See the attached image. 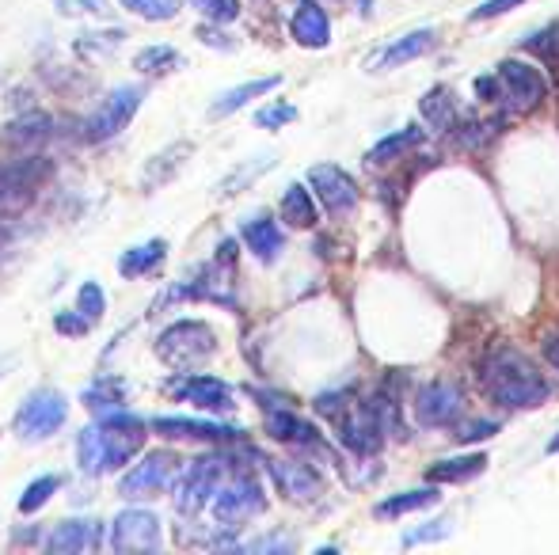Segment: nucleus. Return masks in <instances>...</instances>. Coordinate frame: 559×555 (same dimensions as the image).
<instances>
[{
    "mask_svg": "<svg viewBox=\"0 0 559 555\" xmlns=\"http://www.w3.org/2000/svg\"><path fill=\"white\" fill-rule=\"evenodd\" d=\"M244 244H248L263 263H274L278 251H282V229H278L270 217H251V221H244Z\"/></svg>",
    "mask_w": 559,
    "mask_h": 555,
    "instance_id": "obj_21",
    "label": "nucleus"
},
{
    "mask_svg": "<svg viewBox=\"0 0 559 555\" xmlns=\"http://www.w3.org/2000/svg\"><path fill=\"white\" fill-rule=\"evenodd\" d=\"M442 536H449V521H438V529L430 525V529H419V533H407L404 544L411 548V544H423V540H442Z\"/></svg>",
    "mask_w": 559,
    "mask_h": 555,
    "instance_id": "obj_40",
    "label": "nucleus"
},
{
    "mask_svg": "<svg viewBox=\"0 0 559 555\" xmlns=\"http://www.w3.org/2000/svg\"><path fill=\"white\" fill-rule=\"evenodd\" d=\"M179 476V457L175 453H145L134 468L122 476L118 483V495L137 502V498H153L160 491H168Z\"/></svg>",
    "mask_w": 559,
    "mask_h": 555,
    "instance_id": "obj_4",
    "label": "nucleus"
},
{
    "mask_svg": "<svg viewBox=\"0 0 559 555\" xmlns=\"http://www.w3.org/2000/svg\"><path fill=\"white\" fill-rule=\"evenodd\" d=\"M480 384L483 392L495 403L521 411V407H540L548 400V381L537 373V365L529 362L514 346H495L480 362Z\"/></svg>",
    "mask_w": 559,
    "mask_h": 555,
    "instance_id": "obj_2",
    "label": "nucleus"
},
{
    "mask_svg": "<svg viewBox=\"0 0 559 555\" xmlns=\"http://www.w3.org/2000/svg\"><path fill=\"white\" fill-rule=\"evenodd\" d=\"M540 346H544V358H548V362H552V365L559 369V327H556V331H548V335H544V343H540Z\"/></svg>",
    "mask_w": 559,
    "mask_h": 555,
    "instance_id": "obj_41",
    "label": "nucleus"
},
{
    "mask_svg": "<svg viewBox=\"0 0 559 555\" xmlns=\"http://www.w3.org/2000/svg\"><path fill=\"white\" fill-rule=\"evenodd\" d=\"M137 107H141V88H115L92 115L84 118L80 134H84V141H107V137L122 134L130 126V118L137 115Z\"/></svg>",
    "mask_w": 559,
    "mask_h": 555,
    "instance_id": "obj_6",
    "label": "nucleus"
},
{
    "mask_svg": "<svg viewBox=\"0 0 559 555\" xmlns=\"http://www.w3.org/2000/svg\"><path fill=\"white\" fill-rule=\"evenodd\" d=\"M419 111H423L426 126L430 130H449L453 122H457V103H453V96H449V88H434V92H426L423 103H419Z\"/></svg>",
    "mask_w": 559,
    "mask_h": 555,
    "instance_id": "obj_25",
    "label": "nucleus"
},
{
    "mask_svg": "<svg viewBox=\"0 0 559 555\" xmlns=\"http://www.w3.org/2000/svg\"><path fill=\"white\" fill-rule=\"evenodd\" d=\"M270 476L278 483L282 495L297 498V502H309L324 491V479L312 472L309 464H297V460H267Z\"/></svg>",
    "mask_w": 559,
    "mask_h": 555,
    "instance_id": "obj_15",
    "label": "nucleus"
},
{
    "mask_svg": "<svg viewBox=\"0 0 559 555\" xmlns=\"http://www.w3.org/2000/svg\"><path fill=\"white\" fill-rule=\"evenodd\" d=\"M65 415H69L65 396L54 392V388H42L16 411V434L23 441H46L54 430L65 426Z\"/></svg>",
    "mask_w": 559,
    "mask_h": 555,
    "instance_id": "obj_5",
    "label": "nucleus"
},
{
    "mask_svg": "<svg viewBox=\"0 0 559 555\" xmlns=\"http://www.w3.org/2000/svg\"><path fill=\"white\" fill-rule=\"evenodd\" d=\"M122 8L141 20H172L179 12V0H122Z\"/></svg>",
    "mask_w": 559,
    "mask_h": 555,
    "instance_id": "obj_34",
    "label": "nucleus"
},
{
    "mask_svg": "<svg viewBox=\"0 0 559 555\" xmlns=\"http://www.w3.org/2000/svg\"><path fill=\"white\" fill-rule=\"evenodd\" d=\"M88 327H92L88 316H80V320H73V316H58V331H88Z\"/></svg>",
    "mask_w": 559,
    "mask_h": 555,
    "instance_id": "obj_42",
    "label": "nucleus"
},
{
    "mask_svg": "<svg viewBox=\"0 0 559 555\" xmlns=\"http://www.w3.org/2000/svg\"><path fill=\"white\" fill-rule=\"evenodd\" d=\"M111 548L115 552H153L160 548V521L149 510H122L111 521Z\"/></svg>",
    "mask_w": 559,
    "mask_h": 555,
    "instance_id": "obj_12",
    "label": "nucleus"
},
{
    "mask_svg": "<svg viewBox=\"0 0 559 555\" xmlns=\"http://www.w3.org/2000/svg\"><path fill=\"white\" fill-rule=\"evenodd\" d=\"M290 31H293V39L301 42V46H312V50H324V46L331 42L328 12H324V8L316 4V0H301V4L293 8Z\"/></svg>",
    "mask_w": 559,
    "mask_h": 555,
    "instance_id": "obj_17",
    "label": "nucleus"
},
{
    "mask_svg": "<svg viewBox=\"0 0 559 555\" xmlns=\"http://www.w3.org/2000/svg\"><path fill=\"white\" fill-rule=\"evenodd\" d=\"M99 544V525L96 521H61L58 529L50 533L46 540V548L50 552H88V548H96Z\"/></svg>",
    "mask_w": 559,
    "mask_h": 555,
    "instance_id": "obj_18",
    "label": "nucleus"
},
{
    "mask_svg": "<svg viewBox=\"0 0 559 555\" xmlns=\"http://www.w3.org/2000/svg\"><path fill=\"white\" fill-rule=\"evenodd\" d=\"M172 392H179L187 403L194 407H202V411H232L236 407V396H232V388L225 381H217V377H187V381H172L168 384Z\"/></svg>",
    "mask_w": 559,
    "mask_h": 555,
    "instance_id": "obj_14",
    "label": "nucleus"
},
{
    "mask_svg": "<svg viewBox=\"0 0 559 555\" xmlns=\"http://www.w3.org/2000/svg\"><path fill=\"white\" fill-rule=\"evenodd\" d=\"M122 396H126L122 381H115V377H103V381H96L88 392H84V403H88V407H96V411H103V407H118Z\"/></svg>",
    "mask_w": 559,
    "mask_h": 555,
    "instance_id": "obj_32",
    "label": "nucleus"
},
{
    "mask_svg": "<svg viewBox=\"0 0 559 555\" xmlns=\"http://www.w3.org/2000/svg\"><path fill=\"white\" fill-rule=\"evenodd\" d=\"M61 487V476H42V479H35L27 491H23V498H20V510L23 514H35V510H42L46 502H50V495L58 491Z\"/></svg>",
    "mask_w": 559,
    "mask_h": 555,
    "instance_id": "obj_33",
    "label": "nucleus"
},
{
    "mask_svg": "<svg viewBox=\"0 0 559 555\" xmlns=\"http://www.w3.org/2000/svg\"><path fill=\"white\" fill-rule=\"evenodd\" d=\"M267 434L274 441H290V445H316V441H320L316 426L305 419H297V415L286 411V407L267 411Z\"/></svg>",
    "mask_w": 559,
    "mask_h": 555,
    "instance_id": "obj_20",
    "label": "nucleus"
},
{
    "mask_svg": "<svg viewBox=\"0 0 559 555\" xmlns=\"http://www.w3.org/2000/svg\"><path fill=\"white\" fill-rule=\"evenodd\" d=\"M80 316H88L92 324L103 316V289H99L96 282H84V286H80Z\"/></svg>",
    "mask_w": 559,
    "mask_h": 555,
    "instance_id": "obj_37",
    "label": "nucleus"
},
{
    "mask_svg": "<svg viewBox=\"0 0 559 555\" xmlns=\"http://www.w3.org/2000/svg\"><path fill=\"white\" fill-rule=\"evenodd\" d=\"M464 411V392L453 381H430L415 396V419L423 426H453Z\"/></svg>",
    "mask_w": 559,
    "mask_h": 555,
    "instance_id": "obj_10",
    "label": "nucleus"
},
{
    "mask_svg": "<svg viewBox=\"0 0 559 555\" xmlns=\"http://www.w3.org/2000/svg\"><path fill=\"white\" fill-rule=\"evenodd\" d=\"M335 422H339V441L347 445L350 453H358V457H373L388 434L381 415H377V407L369 400L358 403L354 411H343Z\"/></svg>",
    "mask_w": 559,
    "mask_h": 555,
    "instance_id": "obj_9",
    "label": "nucleus"
},
{
    "mask_svg": "<svg viewBox=\"0 0 559 555\" xmlns=\"http://www.w3.org/2000/svg\"><path fill=\"white\" fill-rule=\"evenodd\" d=\"M263 506H267L263 487H259V479L248 476V472H240L236 479H229V483L217 487V495H213V517H217L221 525H240V521H248V517L263 514Z\"/></svg>",
    "mask_w": 559,
    "mask_h": 555,
    "instance_id": "obj_7",
    "label": "nucleus"
},
{
    "mask_svg": "<svg viewBox=\"0 0 559 555\" xmlns=\"http://www.w3.org/2000/svg\"><path fill=\"white\" fill-rule=\"evenodd\" d=\"M434 502H438V491H434V487H423V491H407V495L385 498V502L377 506V514L400 517V514H411V510H426V506H434Z\"/></svg>",
    "mask_w": 559,
    "mask_h": 555,
    "instance_id": "obj_28",
    "label": "nucleus"
},
{
    "mask_svg": "<svg viewBox=\"0 0 559 555\" xmlns=\"http://www.w3.org/2000/svg\"><path fill=\"white\" fill-rule=\"evenodd\" d=\"M145 445V419L126 415V411H111L103 426H88L77 438V460L80 472L99 476V472H118L122 464L141 453Z\"/></svg>",
    "mask_w": 559,
    "mask_h": 555,
    "instance_id": "obj_1",
    "label": "nucleus"
},
{
    "mask_svg": "<svg viewBox=\"0 0 559 555\" xmlns=\"http://www.w3.org/2000/svg\"><path fill=\"white\" fill-rule=\"evenodd\" d=\"M487 468V457L483 453H472V457H453V460H438L426 468V479L430 483H464V479H476Z\"/></svg>",
    "mask_w": 559,
    "mask_h": 555,
    "instance_id": "obj_22",
    "label": "nucleus"
},
{
    "mask_svg": "<svg viewBox=\"0 0 559 555\" xmlns=\"http://www.w3.org/2000/svg\"><path fill=\"white\" fill-rule=\"evenodd\" d=\"M164 263V240H149V244H141V248H130L122 255V263L118 270L126 274V278H141V274H149Z\"/></svg>",
    "mask_w": 559,
    "mask_h": 555,
    "instance_id": "obj_27",
    "label": "nucleus"
},
{
    "mask_svg": "<svg viewBox=\"0 0 559 555\" xmlns=\"http://www.w3.org/2000/svg\"><path fill=\"white\" fill-rule=\"evenodd\" d=\"M160 438H183V441H232L240 438L236 426L225 422H198V419H153L149 422Z\"/></svg>",
    "mask_w": 559,
    "mask_h": 555,
    "instance_id": "obj_16",
    "label": "nucleus"
},
{
    "mask_svg": "<svg viewBox=\"0 0 559 555\" xmlns=\"http://www.w3.org/2000/svg\"><path fill=\"white\" fill-rule=\"evenodd\" d=\"M521 50H529V54H537L544 65L559 69V23L556 27H544V31H537L533 39H525L521 42Z\"/></svg>",
    "mask_w": 559,
    "mask_h": 555,
    "instance_id": "obj_30",
    "label": "nucleus"
},
{
    "mask_svg": "<svg viewBox=\"0 0 559 555\" xmlns=\"http://www.w3.org/2000/svg\"><path fill=\"white\" fill-rule=\"evenodd\" d=\"M525 0H483L480 8L472 12V20H491V16H502V12H510V8H518Z\"/></svg>",
    "mask_w": 559,
    "mask_h": 555,
    "instance_id": "obj_39",
    "label": "nucleus"
},
{
    "mask_svg": "<svg viewBox=\"0 0 559 555\" xmlns=\"http://www.w3.org/2000/svg\"><path fill=\"white\" fill-rule=\"evenodd\" d=\"M282 84V77H267V80H251V84H240V88H232L225 96L213 103V115H232V111H240L244 103H251L255 96H267Z\"/></svg>",
    "mask_w": 559,
    "mask_h": 555,
    "instance_id": "obj_26",
    "label": "nucleus"
},
{
    "mask_svg": "<svg viewBox=\"0 0 559 555\" xmlns=\"http://www.w3.org/2000/svg\"><path fill=\"white\" fill-rule=\"evenodd\" d=\"M499 80H502V96L514 99L518 111H533L540 99L548 96V80L540 77V69L525 65V61H502L499 65Z\"/></svg>",
    "mask_w": 559,
    "mask_h": 555,
    "instance_id": "obj_13",
    "label": "nucleus"
},
{
    "mask_svg": "<svg viewBox=\"0 0 559 555\" xmlns=\"http://www.w3.org/2000/svg\"><path fill=\"white\" fill-rule=\"evenodd\" d=\"M293 118H297V107H290V103H274V107H263V111L255 115V122L267 126V130H274V126H286V122H293Z\"/></svg>",
    "mask_w": 559,
    "mask_h": 555,
    "instance_id": "obj_38",
    "label": "nucleus"
},
{
    "mask_svg": "<svg viewBox=\"0 0 559 555\" xmlns=\"http://www.w3.org/2000/svg\"><path fill=\"white\" fill-rule=\"evenodd\" d=\"M430 46H434V31H411V35H404V39H396L388 50H381L377 54V69L385 73V69H400V65H407V61L423 58V54H430Z\"/></svg>",
    "mask_w": 559,
    "mask_h": 555,
    "instance_id": "obj_19",
    "label": "nucleus"
},
{
    "mask_svg": "<svg viewBox=\"0 0 559 555\" xmlns=\"http://www.w3.org/2000/svg\"><path fill=\"white\" fill-rule=\"evenodd\" d=\"M309 183L316 198L324 202V210L335 213V217H347L354 213L358 206V187H354V179H350L343 168H335V164H316L309 172Z\"/></svg>",
    "mask_w": 559,
    "mask_h": 555,
    "instance_id": "obj_11",
    "label": "nucleus"
},
{
    "mask_svg": "<svg viewBox=\"0 0 559 555\" xmlns=\"http://www.w3.org/2000/svg\"><path fill=\"white\" fill-rule=\"evenodd\" d=\"M491 434H499V422H491V419H464V422H457V430H453V438L461 441V445L483 441V438H491Z\"/></svg>",
    "mask_w": 559,
    "mask_h": 555,
    "instance_id": "obj_35",
    "label": "nucleus"
},
{
    "mask_svg": "<svg viewBox=\"0 0 559 555\" xmlns=\"http://www.w3.org/2000/svg\"><path fill=\"white\" fill-rule=\"evenodd\" d=\"M50 118H42V115H27L23 122H12L8 130H4V141L8 145H35V141H46L50 137Z\"/></svg>",
    "mask_w": 559,
    "mask_h": 555,
    "instance_id": "obj_29",
    "label": "nucleus"
},
{
    "mask_svg": "<svg viewBox=\"0 0 559 555\" xmlns=\"http://www.w3.org/2000/svg\"><path fill=\"white\" fill-rule=\"evenodd\" d=\"M548 453H559V434L552 441H548Z\"/></svg>",
    "mask_w": 559,
    "mask_h": 555,
    "instance_id": "obj_43",
    "label": "nucleus"
},
{
    "mask_svg": "<svg viewBox=\"0 0 559 555\" xmlns=\"http://www.w3.org/2000/svg\"><path fill=\"white\" fill-rule=\"evenodd\" d=\"M213 331L202 320H179V324L164 327L160 339H156V354L160 362L172 365V369H191L202 358L213 354Z\"/></svg>",
    "mask_w": 559,
    "mask_h": 555,
    "instance_id": "obj_3",
    "label": "nucleus"
},
{
    "mask_svg": "<svg viewBox=\"0 0 559 555\" xmlns=\"http://www.w3.org/2000/svg\"><path fill=\"white\" fill-rule=\"evenodd\" d=\"M217 487H221V460H191L175 476V506L183 514H194L206 502H213Z\"/></svg>",
    "mask_w": 559,
    "mask_h": 555,
    "instance_id": "obj_8",
    "label": "nucleus"
},
{
    "mask_svg": "<svg viewBox=\"0 0 559 555\" xmlns=\"http://www.w3.org/2000/svg\"><path fill=\"white\" fill-rule=\"evenodd\" d=\"M179 54H175L172 46H149V50H141V54H137V69H141V73H168V69H175V65H179Z\"/></svg>",
    "mask_w": 559,
    "mask_h": 555,
    "instance_id": "obj_31",
    "label": "nucleus"
},
{
    "mask_svg": "<svg viewBox=\"0 0 559 555\" xmlns=\"http://www.w3.org/2000/svg\"><path fill=\"white\" fill-rule=\"evenodd\" d=\"M282 221H290L293 229H312L320 221L316 202H312V194L301 183H293L290 191L282 194Z\"/></svg>",
    "mask_w": 559,
    "mask_h": 555,
    "instance_id": "obj_24",
    "label": "nucleus"
},
{
    "mask_svg": "<svg viewBox=\"0 0 559 555\" xmlns=\"http://www.w3.org/2000/svg\"><path fill=\"white\" fill-rule=\"evenodd\" d=\"M194 8L213 23H229L240 16V4L236 0H194Z\"/></svg>",
    "mask_w": 559,
    "mask_h": 555,
    "instance_id": "obj_36",
    "label": "nucleus"
},
{
    "mask_svg": "<svg viewBox=\"0 0 559 555\" xmlns=\"http://www.w3.org/2000/svg\"><path fill=\"white\" fill-rule=\"evenodd\" d=\"M423 130L419 126H407V130H400V134H388L385 141H377L373 149H369V164H377V168H385V164H392V160H400L404 153H411L419 141H423Z\"/></svg>",
    "mask_w": 559,
    "mask_h": 555,
    "instance_id": "obj_23",
    "label": "nucleus"
}]
</instances>
